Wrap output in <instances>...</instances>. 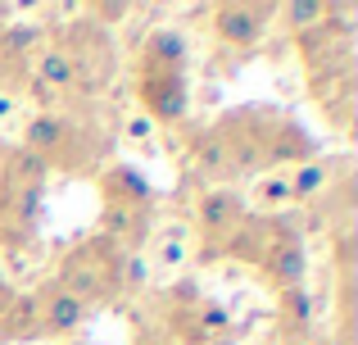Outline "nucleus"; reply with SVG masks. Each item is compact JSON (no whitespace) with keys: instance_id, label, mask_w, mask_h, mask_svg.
<instances>
[{"instance_id":"nucleus-1","label":"nucleus","mask_w":358,"mask_h":345,"mask_svg":"<svg viewBox=\"0 0 358 345\" xmlns=\"http://www.w3.org/2000/svg\"><path fill=\"white\" fill-rule=\"evenodd\" d=\"M118 264H122V250L109 246L105 237L87 241V246H78L73 255L59 259V273H55V286L59 291H69L73 300H82L91 309V304H105V300H118Z\"/></svg>"},{"instance_id":"nucleus-2","label":"nucleus","mask_w":358,"mask_h":345,"mask_svg":"<svg viewBox=\"0 0 358 345\" xmlns=\"http://www.w3.org/2000/svg\"><path fill=\"white\" fill-rule=\"evenodd\" d=\"M23 150H32L36 160H45L50 169L73 173L91 160V136L78 118L45 109V114H32V123H27V132H23Z\"/></svg>"},{"instance_id":"nucleus-3","label":"nucleus","mask_w":358,"mask_h":345,"mask_svg":"<svg viewBox=\"0 0 358 345\" xmlns=\"http://www.w3.org/2000/svg\"><path fill=\"white\" fill-rule=\"evenodd\" d=\"M136 100L145 109L150 123H182L186 109H191V91H186V73L177 69H150L136 64Z\"/></svg>"},{"instance_id":"nucleus-4","label":"nucleus","mask_w":358,"mask_h":345,"mask_svg":"<svg viewBox=\"0 0 358 345\" xmlns=\"http://www.w3.org/2000/svg\"><path fill=\"white\" fill-rule=\"evenodd\" d=\"M277 14V5H241V0H227V5L213 9V36L231 50H254V45L268 36V18Z\"/></svg>"},{"instance_id":"nucleus-5","label":"nucleus","mask_w":358,"mask_h":345,"mask_svg":"<svg viewBox=\"0 0 358 345\" xmlns=\"http://www.w3.org/2000/svg\"><path fill=\"white\" fill-rule=\"evenodd\" d=\"M259 273L268 277V286H277V291H295V286H304L308 255H304L299 232H290V227H281V223H277V237H272V246L263 250Z\"/></svg>"},{"instance_id":"nucleus-6","label":"nucleus","mask_w":358,"mask_h":345,"mask_svg":"<svg viewBox=\"0 0 358 345\" xmlns=\"http://www.w3.org/2000/svg\"><path fill=\"white\" fill-rule=\"evenodd\" d=\"M173 345H213L231 332V314L222 304H209V300H191L182 309H173Z\"/></svg>"},{"instance_id":"nucleus-7","label":"nucleus","mask_w":358,"mask_h":345,"mask_svg":"<svg viewBox=\"0 0 358 345\" xmlns=\"http://www.w3.org/2000/svg\"><path fill=\"white\" fill-rule=\"evenodd\" d=\"M195 223H200L204 241H227L245 223V195L231 191V186H209L195 200Z\"/></svg>"},{"instance_id":"nucleus-8","label":"nucleus","mask_w":358,"mask_h":345,"mask_svg":"<svg viewBox=\"0 0 358 345\" xmlns=\"http://www.w3.org/2000/svg\"><path fill=\"white\" fill-rule=\"evenodd\" d=\"M100 237L122 255H141L150 241V204H105L100 209Z\"/></svg>"},{"instance_id":"nucleus-9","label":"nucleus","mask_w":358,"mask_h":345,"mask_svg":"<svg viewBox=\"0 0 358 345\" xmlns=\"http://www.w3.org/2000/svg\"><path fill=\"white\" fill-rule=\"evenodd\" d=\"M41 323H36V337H69V332H78L82 323H87V304L73 300L69 291H59V286H45L41 295Z\"/></svg>"},{"instance_id":"nucleus-10","label":"nucleus","mask_w":358,"mask_h":345,"mask_svg":"<svg viewBox=\"0 0 358 345\" xmlns=\"http://www.w3.org/2000/svg\"><path fill=\"white\" fill-rule=\"evenodd\" d=\"M317 160V146L308 141L304 132H299L295 123H272L268 132H263V164H272V169H299V164Z\"/></svg>"},{"instance_id":"nucleus-11","label":"nucleus","mask_w":358,"mask_h":345,"mask_svg":"<svg viewBox=\"0 0 358 345\" xmlns=\"http://www.w3.org/2000/svg\"><path fill=\"white\" fill-rule=\"evenodd\" d=\"M36 82L50 91H73L82 87V59L73 45H41L36 50Z\"/></svg>"},{"instance_id":"nucleus-12","label":"nucleus","mask_w":358,"mask_h":345,"mask_svg":"<svg viewBox=\"0 0 358 345\" xmlns=\"http://www.w3.org/2000/svg\"><path fill=\"white\" fill-rule=\"evenodd\" d=\"M100 200L105 204H150V182L131 164H109L100 173Z\"/></svg>"},{"instance_id":"nucleus-13","label":"nucleus","mask_w":358,"mask_h":345,"mask_svg":"<svg viewBox=\"0 0 358 345\" xmlns=\"http://www.w3.org/2000/svg\"><path fill=\"white\" fill-rule=\"evenodd\" d=\"M136 64L186 73V36L177 32V27H155V32H145V41H141V50H136Z\"/></svg>"},{"instance_id":"nucleus-14","label":"nucleus","mask_w":358,"mask_h":345,"mask_svg":"<svg viewBox=\"0 0 358 345\" xmlns=\"http://www.w3.org/2000/svg\"><path fill=\"white\" fill-rule=\"evenodd\" d=\"M45 177H50V164L36 160L23 146H9L5 164H0V186H5V191H41Z\"/></svg>"},{"instance_id":"nucleus-15","label":"nucleus","mask_w":358,"mask_h":345,"mask_svg":"<svg viewBox=\"0 0 358 345\" xmlns=\"http://www.w3.org/2000/svg\"><path fill=\"white\" fill-rule=\"evenodd\" d=\"M272 237H277V223H272V218H245L241 227L222 241V255L241 259V264H259L263 250L272 246Z\"/></svg>"},{"instance_id":"nucleus-16","label":"nucleus","mask_w":358,"mask_h":345,"mask_svg":"<svg viewBox=\"0 0 358 345\" xmlns=\"http://www.w3.org/2000/svg\"><path fill=\"white\" fill-rule=\"evenodd\" d=\"M191 160H195V169L209 173V177H231V146L222 136V127H209V132L195 136Z\"/></svg>"},{"instance_id":"nucleus-17","label":"nucleus","mask_w":358,"mask_h":345,"mask_svg":"<svg viewBox=\"0 0 358 345\" xmlns=\"http://www.w3.org/2000/svg\"><path fill=\"white\" fill-rule=\"evenodd\" d=\"M313 318H317V300L304 291V286H295V291H281V332H290V337H304V332H313Z\"/></svg>"},{"instance_id":"nucleus-18","label":"nucleus","mask_w":358,"mask_h":345,"mask_svg":"<svg viewBox=\"0 0 358 345\" xmlns=\"http://www.w3.org/2000/svg\"><path fill=\"white\" fill-rule=\"evenodd\" d=\"M41 323V300L36 295H14L9 309L0 314V337H36Z\"/></svg>"},{"instance_id":"nucleus-19","label":"nucleus","mask_w":358,"mask_h":345,"mask_svg":"<svg viewBox=\"0 0 358 345\" xmlns=\"http://www.w3.org/2000/svg\"><path fill=\"white\" fill-rule=\"evenodd\" d=\"M286 182H290V200L299 204V200H313V195L331 182V169H327V160H308V164H299V169H290Z\"/></svg>"},{"instance_id":"nucleus-20","label":"nucleus","mask_w":358,"mask_h":345,"mask_svg":"<svg viewBox=\"0 0 358 345\" xmlns=\"http://www.w3.org/2000/svg\"><path fill=\"white\" fill-rule=\"evenodd\" d=\"M277 14H281V23H286V32H295V36H304V32H313V27L327 23L322 0H290V5L277 9Z\"/></svg>"},{"instance_id":"nucleus-21","label":"nucleus","mask_w":358,"mask_h":345,"mask_svg":"<svg viewBox=\"0 0 358 345\" xmlns=\"http://www.w3.org/2000/svg\"><path fill=\"white\" fill-rule=\"evenodd\" d=\"M254 200H259V209H263V213H277V209H286V204H295V200H290V182H286V173L263 177L259 191H254Z\"/></svg>"},{"instance_id":"nucleus-22","label":"nucleus","mask_w":358,"mask_h":345,"mask_svg":"<svg viewBox=\"0 0 358 345\" xmlns=\"http://www.w3.org/2000/svg\"><path fill=\"white\" fill-rule=\"evenodd\" d=\"M145 277H150L145 259H141V255H122V264H118V291L122 295L141 291V286H145Z\"/></svg>"},{"instance_id":"nucleus-23","label":"nucleus","mask_w":358,"mask_h":345,"mask_svg":"<svg viewBox=\"0 0 358 345\" xmlns=\"http://www.w3.org/2000/svg\"><path fill=\"white\" fill-rule=\"evenodd\" d=\"M182 259H186V237H182V232H164V237H159V264H164V268H173V264H182Z\"/></svg>"},{"instance_id":"nucleus-24","label":"nucleus","mask_w":358,"mask_h":345,"mask_svg":"<svg viewBox=\"0 0 358 345\" xmlns=\"http://www.w3.org/2000/svg\"><path fill=\"white\" fill-rule=\"evenodd\" d=\"M131 5H122V0H109V5H91V18H96V27H109L118 23V18H127Z\"/></svg>"},{"instance_id":"nucleus-25","label":"nucleus","mask_w":358,"mask_h":345,"mask_svg":"<svg viewBox=\"0 0 358 345\" xmlns=\"http://www.w3.org/2000/svg\"><path fill=\"white\" fill-rule=\"evenodd\" d=\"M27 91H32V100H36V105H41V114H45V109L55 105V100H59V96H55L50 87H45V82H36V78H27Z\"/></svg>"},{"instance_id":"nucleus-26","label":"nucleus","mask_w":358,"mask_h":345,"mask_svg":"<svg viewBox=\"0 0 358 345\" xmlns=\"http://www.w3.org/2000/svg\"><path fill=\"white\" fill-rule=\"evenodd\" d=\"M150 132H155V123H150V118L145 114H136V118H127V136H131V141H145V136Z\"/></svg>"},{"instance_id":"nucleus-27","label":"nucleus","mask_w":358,"mask_h":345,"mask_svg":"<svg viewBox=\"0 0 358 345\" xmlns=\"http://www.w3.org/2000/svg\"><path fill=\"white\" fill-rule=\"evenodd\" d=\"M14 78H18V69H14V64L5 59V50H0V91H5V87H9Z\"/></svg>"},{"instance_id":"nucleus-28","label":"nucleus","mask_w":358,"mask_h":345,"mask_svg":"<svg viewBox=\"0 0 358 345\" xmlns=\"http://www.w3.org/2000/svg\"><path fill=\"white\" fill-rule=\"evenodd\" d=\"M9 114H14V96H5V91H0V123H5Z\"/></svg>"},{"instance_id":"nucleus-29","label":"nucleus","mask_w":358,"mask_h":345,"mask_svg":"<svg viewBox=\"0 0 358 345\" xmlns=\"http://www.w3.org/2000/svg\"><path fill=\"white\" fill-rule=\"evenodd\" d=\"M9 300H14V295H9V291H5V286H0V314H5V309H9Z\"/></svg>"},{"instance_id":"nucleus-30","label":"nucleus","mask_w":358,"mask_h":345,"mask_svg":"<svg viewBox=\"0 0 358 345\" xmlns=\"http://www.w3.org/2000/svg\"><path fill=\"white\" fill-rule=\"evenodd\" d=\"M5 155H9V141H5V136H0V164H5Z\"/></svg>"}]
</instances>
